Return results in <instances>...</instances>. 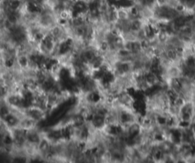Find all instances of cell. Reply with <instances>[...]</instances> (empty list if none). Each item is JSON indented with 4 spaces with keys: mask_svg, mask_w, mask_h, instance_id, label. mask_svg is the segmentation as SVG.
Instances as JSON below:
<instances>
[{
    "mask_svg": "<svg viewBox=\"0 0 195 163\" xmlns=\"http://www.w3.org/2000/svg\"><path fill=\"white\" fill-rule=\"evenodd\" d=\"M166 73H167L168 76L169 77V79H179L181 76H183V73H182V71H181L180 66L174 65V64H171L168 68V69L166 70Z\"/></svg>",
    "mask_w": 195,
    "mask_h": 163,
    "instance_id": "obj_1",
    "label": "cell"
},
{
    "mask_svg": "<svg viewBox=\"0 0 195 163\" xmlns=\"http://www.w3.org/2000/svg\"><path fill=\"white\" fill-rule=\"evenodd\" d=\"M145 79L152 87L158 86L160 83V78L154 71H150L146 74Z\"/></svg>",
    "mask_w": 195,
    "mask_h": 163,
    "instance_id": "obj_2",
    "label": "cell"
}]
</instances>
